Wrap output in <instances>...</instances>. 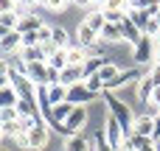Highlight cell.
<instances>
[{
  "label": "cell",
  "instance_id": "6da1fadb",
  "mask_svg": "<svg viewBox=\"0 0 160 151\" xmlns=\"http://www.w3.org/2000/svg\"><path fill=\"white\" fill-rule=\"evenodd\" d=\"M101 95H104V104L110 106V115H112V118L118 120V126L124 129V134H127V137L135 134V115H132V109H129L121 98H115L110 90H104Z\"/></svg>",
  "mask_w": 160,
  "mask_h": 151
},
{
  "label": "cell",
  "instance_id": "7a4b0ae2",
  "mask_svg": "<svg viewBox=\"0 0 160 151\" xmlns=\"http://www.w3.org/2000/svg\"><path fill=\"white\" fill-rule=\"evenodd\" d=\"M25 76L31 78V84H34V87L59 84V73H56L48 62H34V64H25Z\"/></svg>",
  "mask_w": 160,
  "mask_h": 151
},
{
  "label": "cell",
  "instance_id": "3957f363",
  "mask_svg": "<svg viewBox=\"0 0 160 151\" xmlns=\"http://www.w3.org/2000/svg\"><path fill=\"white\" fill-rule=\"evenodd\" d=\"M155 56H158V42H155V36L143 34V36L138 39V45H135L132 59H135L138 64H152V62H155Z\"/></svg>",
  "mask_w": 160,
  "mask_h": 151
},
{
  "label": "cell",
  "instance_id": "277c9868",
  "mask_svg": "<svg viewBox=\"0 0 160 151\" xmlns=\"http://www.w3.org/2000/svg\"><path fill=\"white\" fill-rule=\"evenodd\" d=\"M104 137H107V143H110L115 151H124V140H127V134H124V129L118 126V120H115L112 115H110L107 123H104Z\"/></svg>",
  "mask_w": 160,
  "mask_h": 151
},
{
  "label": "cell",
  "instance_id": "5b68a950",
  "mask_svg": "<svg viewBox=\"0 0 160 151\" xmlns=\"http://www.w3.org/2000/svg\"><path fill=\"white\" fill-rule=\"evenodd\" d=\"M82 81H84V64H68L59 73V84L62 87H73V84H82Z\"/></svg>",
  "mask_w": 160,
  "mask_h": 151
},
{
  "label": "cell",
  "instance_id": "8992f818",
  "mask_svg": "<svg viewBox=\"0 0 160 151\" xmlns=\"http://www.w3.org/2000/svg\"><path fill=\"white\" fill-rule=\"evenodd\" d=\"M96 95L84 87V81L82 84H73V87H68V104H73V106H84V104H90Z\"/></svg>",
  "mask_w": 160,
  "mask_h": 151
},
{
  "label": "cell",
  "instance_id": "52a82bcc",
  "mask_svg": "<svg viewBox=\"0 0 160 151\" xmlns=\"http://www.w3.org/2000/svg\"><path fill=\"white\" fill-rule=\"evenodd\" d=\"M84 123H87V109H84V106H73L70 118L65 120V132H68V137H70V134H79V129H84Z\"/></svg>",
  "mask_w": 160,
  "mask_h": 151
},
{
  "label": "cell",
  "instance_id": "ba28073f",
  "mask_svg": "<svg viewBox=\"0 0 160 151\" xmlns=\"http://www.w3.org/2000/svg\"><path fill=\"white\" fill-rule=\"evenodd\" d=\"M48 146V129H45V123L42 120H37V126L28 132V149L31 151H39Z\"/></svg>",
  "mask_w": 160,
  "mask_h": 151
},
{
  "label": "cell",
  "instance_id": "9c48e42d",
  "mask_svg": "<svg viewBox=\"0 0 160 151\" xmlns=\"http://www.w3.org/2000/svg\"><path fill=\"white\" fill-rule=\"evenodd\" d=\"M20 48H22V34L20 31H11V34L0 36V50L3 53H20Z\"/></svg>",
  "mask_w": 160,
  "mask_h": 151
},
{
  "label": "cell",
  "instance_id": "30bf717a",
  "mask_svg": "<svg viewBox=\"0 0 160 151\" xmlns=\"http://www.w3.org/2000/svg\"><path fill=\"white\" fill-rule=\"evenodd\" d=\"M127 17L132 20V25L141 31V34H146V28H149V22H152V17H158V14H152V11H127Z\"/></svg>",
  "mask_w": 160,
  "mask_h": 151
},
{
  "label": "cell",
  "instance_id": "8fae6325",
  "mask_svg": "<svg viewBox=\"0 0 160 151\" xmlns=\"http://www.w3.org/2000/svg\"><path fill=\"white\" fill-rule=\"evenodd\" d=\"M76 42H79V45H84V48L90 50V48H93V42H98V34H96L87 22H82V25L76 28Z\"/></svg>",
  "mask_w": 160,
  "mask_h": 151
},
{
  "label": "cell",
  "instance_id": "7c38bea8",
  "mask_svg": "<svg viewBox=\"0 0 160 151\" xmlns=\"http://www.w3.org/2000/svg\"><path fill=\"white\" fill-rule=\"evenodd\" d=\"M135 78H138V81L143 78V76H141L135 67H129V70H121V73L115 76V81H112L107 90H110V92H112V90H121V87H127V84H129V81H135Z\"/></svg>",
  "mask_w": 160,
  "mask_h": 151
},
{
  "label": "cell",
  "instance_id": "4fadbf2b",
  "mask_svg": "<svg viewBox=\"0 0 160 151\" xmlns=\"http://www.w3.org/2000/svg\"><path fill=\"white\" fill-rule=\"evenodd\" d=\"M152 132H155V115H138L135 118V134L152 140Z\"/></svg>",
  "mask_w": 160,
  "mask_h": 151
},
{
  "label": "cell",
  "instance_id": "5bb4252c",
  "mask_svg": "<svg viewBox=\"0 0 160 151\" xmlns=\"http://www.w3.org/2000/svg\"><path fill=\"white\" fill-rule=\"evenodd\" d=\"M39 28H42V20H39L37 14H22L20 22H17V31H20V34H34V31H39Z\"/></svg>",
  "mask_w": 160,
  "mask_h": 151
},
{
  "label": "cell",
  "instance_id": "9a60e30c",
  "mask_svg": "<svg viewBox=\"0 0 160 151\" xmlns=\"http://www.w3.org/2000/svg\"><path fill=\"white\" fill-rule=\"evenodd\" d=\"M20 62L22 64H34V62H48V59H45L42 48L37 45V48H20Z\"/></svg>",
  "mask_w": 160,
  "mask_h": 151
},
{
  "label": "cell",
  "instance_id": "2e32d148",
  "mask_svg": "<svg viewBox=\"0 0 160 151\" xmlns=\"http://www.w3.org/2000/svg\"><path fill=\"white\" fill-rule=\"evenodd\" d=\"M155 90H158V87H155V81H152V78H149V73H146V76L138 81V101L149 104V101H152V92H155Z\"/></svg>",
  "mask_w": 160,
  "mask_h": 151
},
{
  "label": "cell",
  "instance_id": "e0dca14e",
  "mask_svg": "<svg viewBox=\"0 0 160 151\" xmlns=\"http://www.w3.org/2000/svg\"><path fill=\"white\" fill-rule=\"evenodd\" d=\"M84 22H87L96 34H101V31H104V25H107V17H104V11H101V8H93V11L84 17Z\"/></svg>",
  "mask_w": 160,
  "mask_h": 151
},
{
  "label": "cell",
  "instance_id": "ac0fdd59",
  "mask_svg": "<svg viewBox=\"0 0 160 151\" xmlns=\"http://www.w3.org/2000/svg\"><path fill=\"white\" fill-rule=\"evenodd\" d=\"M121 39H124V34H121V25H115V22H107L104 31L98 34V42H121Z\"/></svg>",
  "mask_w": 160,
  "mask_h": 151
},
{
  "label": "cell",
  "instance_id": "d6986e66",
  "mask_svg": "<svg viewBox=\"0 0 160 151\" xmlns=\"http://www.w3.org/2000/svg\"><path fill=\"white\" fill-rule=\"evenodd\" d=\"M65 50H68V62H70V64H84V62H87V48H84V45L73 42V45L65 48Z\"/></svg>",
  "mask_w": 160,
  "mask_h": 151
},
{
  "label": "cell",
  "instance_id": "ffe728a7",
  "mask_svg": "<svg viewBox=\"0 0 160 151\" xmlns=\"http://www.w3.org/2000/svg\"><path fill=\"white\" fill-rule=\"evenodd\" d=\"M65 151H90V140L84 134H70L65 137Z\"/></svg>",
  "mask_w": 160,
  "mask_h": 151
},
{
  "label": "cell",
  "instance_id": "44dd1931",
  "mask_svg": "<svg viewBox=\"0 0 160 151\" xmlns=\"http://www.w3.org/2000/svg\"><path fill=\"white\" fill-rule=\"evenodd\" d=\"M121 34H124V42H132V45H138V39L143 36V34H141V31L132 25V20H129V17L121 22Z\"/></svg>",
  "mask_w": 160,
  "mask_h": 151
},
{
  "label": "cell",
  "instance_id": "7402d4cb",
  "mask_svg": "<svg viewBox=\"0 0 160 151\" xmlns=\"http://www.w3.org/2000/svg\"><path fill=\"white\" fill-rule=\"evenodd\" d=\"M48 101H51V106L68 101V87H62V84H48Z\"/></svg>",
  "mask_w": 160,
  "mask_h": 151
},
{
  "label": "cell",
  "instance_id": "603a6c76",
  "mask_svg": "<svg viewBox=\"0 0 160 151\" xmlns=\"http://www.w3.org/2000/svg\"><path fill=\"white\" fill-rule=\"evenodd\" d=\"M118 73H121V67H115L112 62H107V64H104V67L98 70V78L104 81V90H107V87H110V84L115 81V76H118Z\"/></svg>",
  "mask_w": 160,
  "mask_h": 151
},
{
  "label": "cell",
  "instance_id": "cb8c5ba5",
  "mask_svg": "<svg viewBox=\"0 0 160 151\" xmlns=\"http://www.w3.org/2000/svg\"><path fill=\"white\" fill-rule=\"evenodd\" d=\"M17 22H20V17H17L14 11H8V14H0V36H3V34H11V31H17Z\"/></svg>",
  "mask_w": 160,
  "mask_h": 151
},
{
  "label": "cell",
  "instance_id": "d4e9b609",
  "mask_svg": "<svg viewBox=\"0 0 160 151\" xmlns=\"http://www.w3.org/2000/svg\"><path fill=\"white\" fill-rule=\"evenodd\" d=\"M152 140L149 137H141V134H129L127 140H124V151H141V149H146Z\"/></svg>",
  "mask_w": 160,
  "mask_h": 151
},
{
  "label": "cell",
  "instance_id": "484cf974",
  "mask_svg": "<svg viewBox=\"0 0 160 151\" xmlns=\"http://www.w3.org/2000/svg\"><path fill=\"white\" fill-rule=\"evenodd\" d=\"M48 64H51V67H53L56 73H62V70H65V67L70 64V62H68V50H65V48H59V50H56V53H53V56L48 59Z\"/></svg>",
  "mask_w": 160,
  "mask_h": 151
},
{
  "label": "cell",
  "instance_id": "4316f807",
  "mask_svg": "<svg viewBox=\"0 0 160 151\" xmlns=\"http://www.w3.org/2000/svg\"><path fill=\"white\" fill-rule=\"evenodd\" d=\"M104 64H107V59H104V56H98V53H96V56H87V62H84V78H87V76H93V73H98Z\"/></svg>",
  "mask_w": 160,
  "mask_h": 151
},
{
  "label": "cell",
  "instance_id": "83f0119b",
  "mask_svg": "<svg viewBox=\"0 0 160 151\" xmlns=\"http://www.w3.org/2000/svg\"><path fill=\"white\" fill-rule=\"evenodd\" d=\"M17 98H20V95H17V90H14L11 84H8V87H3V90H0V109L14 106V104H17Z\"/></svg>",
  "mask_w": 160,
  "mask_h": 151
},
{
  "label": "cell",
  "instance_id": "f1b7e54d",
  "mask_svg": "<svg viewBox=\"0 0 160 151\" xmlns=\"http://www.w3.org/2000/svg\"><path fill=\"white\" fill-rule=\"evenodd\" d=\"M84 87H87V90H90L93 95H101V92H104V81L98 78V73L87 76V78H84Z\"/></svg>",
  "mask_w": 160,
  "mask_h": 151
},
{
  "label": "cell",
  "instance_id": "f546056e",
  "mask_svg": "<svg viewBox=\"0 0 160 151\" xmlns=\"http://www.w3.org/2000/svg\"><path fill=\"white\" fill-rule=\"evenodd\" d=\"M53 45H56V48H70V45H73V39L68 36V31H65V28H53Z\"/></svg>",
  "mask_w": 160,
  "mask_h": 151
},
{
  "label": "cell",
  "instance_id": "4dcf8cb0",
  "mask_svg": "<svg viewBox=\"0 0 160 151\" xmlns=\"http://www.w3.org/2000/svg\"><path fill=\"white\" fill-rule=\"evenodd\" d=\"M101 11H121V14H127L129 11V0H107L101 6Z\"/></svg>",
  "mask_w": 160,
  "mask_h": 151
},
{
  "label": "cell",
  "instance_id": "1f68e13d",
  "mask_svg": "<svg viewBox=\"0 0 160 151\" xmlns=\"http://www.w3.org/2000/svg\"><path fill=\"white\" fill-rule=\"evenodd\" d=\"M20 115H17V109L14 106H8V109H0V126H6V123H11V120H17Z\"/></svg>",
  "mask_w": 160,
  "mask_h": 151
},
{
  "label": "cell",
  "instance_id": "d6a6232c",
  "mask_svg": "<svg viewBox=\"0 0 160 151\" xmlns=\"http://www.w3.org/2000/svg\"><path fill=\"white\" fill-rule=\"evenodd\" d=\"M96 151H115V149L107 143V137H104V134H96Z\"/></svg>",
  "mask_w": 160,
  "mask_h": 151
},
{
  "label": "cell",
  "instance_id": "836d02e7",
  "mask_svg": "<svg viewBox=\"0 0 160 151\" xmlns=\"http://www.w3.org/2000/svg\"><path fill=\"white\" fill-rule=\"evenodd\" d=\"M42 3H45L51 11H62V8L68 6V0H42Z\"/></svg>",
  "mask_w": 160,
  "mask_h": 151
},
{
  "label": "cell",
  "instance_id": "e575fe53",
  "mask_svg": "<svg viewBox=\"0 0 160 151\" xmlns=\"http://www.w3.org/2000/svg\"><path fill=\"white\" fill-rule=\"evenodd\" d=\"M8 11H17V0H0V14H8Z\"/></svg>",
  "mask_w": 160,
  "mask_h": 151
},
{
  "label": "cell",
  "instance_id": "d590c367",
  "mask_svg": "<svg viewBox=\"0 0 160 151\" xmlns=\"http://www.w3.org/2000/svg\"><path fill=\"white\" fill-rule=\"evenodd\" d=\"M149 78L155 81V87H160V64H152V70H149Z\"/></svg>",
  "mask_w": 160,
  "mask_h": 151
},
{
  "label": "cell",
  "instance_id": "8d00e7d4",
  "mask_svg": "<svg viewBox=\"0 0 160 151\" xmlns=\"http://www.w3.org/2000/svg\"><path fill=\"white\" fill-rule=\"evenodd\" d=\"M0 76H3V78H8V76H11V64H8V62H3V59H0Z\"/></svg>",
  "mask_w": 160,
  "mask_h": 151
},
{
  "label": "cell",
  "instance_id": "74e56055",
  "mask_svg": "<svg viewBox=\"0 0 160 151\" xmlns=\"http://www.w3.org/2000/svg\"><path fill=\"white\" fill-rule=\"evenodd\" d=\"M155 140H160V112L155 115V132H152V143Z\"/></svg>",
  "mask_w": 160,
  "mask_h": 151
},
{
  "label": "cell",
  "instance_id": "f35d334b",
  "mask_svg": "<svg viewBox=\"0 0 160 151\" xmlns=\"http://www.w3.org/2000/svg\"><path fill=\"white\" fill-rule=\"evenodd\" d=\"M149 104H152V106H158V109H160V87L155 90V92H152V101H149Z\"/></svg>",
  "mask_w": 160,
  "mask_h": 151
},
{
  "label": "cell",
  "instance_id": "ab89813d",
  "mask_svg": "<svg viewBox=\"0 0 160 151\" xmlns=\"http://www.w3.org/2000/svg\"><path fill=\"white\" fill-rule=\"evenodd\" d=\"M73 3H76V6H84V8H90V6H93V0H73Z\"/></svg>",
  "mask_w": 160,
  "mask_h": 151
},
{
  "label": "cell",
  "instance_id": "60d3db41",
  "mask_svg": "<svg viewBox=\"0 0 160 151\" xmlns=\"http://www.w3.org/2000/svg\"><path fill=\"white\" fill-rule=\"evenodd\" d=\"M8 84H11V81H8V78H3V76H0V90H3V87H8Z\"/></svg>",
  "mask_w": 160,
  "mask_h": 151
},
{
  "label": "cell",
  "instance_id": "b9f144b4",
  "mask_svg": "<svg viewBox=\"0 0 160 151\" xmlns=\"http://www.w3.org/2000/svg\"><path fill=\"white\" fill-rule=\"evenodd\" d=\"M141 151H158V149H155V143H149L146 149H141Z\"/></svg>",
  "mask_w": 160,
  "mask_h": 151
},
{
  "label": "cell",
  "instance_id": "7bdbcfd3",
  "mask_svg": "<svg viewBox=\"0 0 160 151\" xmlns=\"http://www.w3.org/2000/svg\"><path fill=\"white\" fill-rule=\"evenodd\" d=\"M104 3H107V0H93V6H104Z\"/></svg>",
  "mask_w": 160,
  "mask_h": 151
},
{
  "label": "cell",
  "instance_id": "ee69618b",
  "mask_svg": "<svg viewBox=\"0 0 160 151\" xmlns=\"http://www.w3.org/2000/svg\"><path fill=\"white\" fill-rule=\"evenodd\" d=\"M155 42H158V45H160V31H158V36H155Z\"/></svg>",
  "mask_w": 160,
  "mask_h": 151
},
{
  "label": "cell",
  "instance_id": "f6af8a7d",
  "mask_svg": "<svg viewBox=\"0 0 160 151\" xmlns=\"http://www.w3.org/2000/svg\"><path fill=\"white\" fill-rule=\"evenodd\" d=\"M3 137H6V134H3V126H0V140H3Z\"/></svg>",
  "mask_w": 160,
  "mask_h": 151
},
{
  "label": "cell",
  "instance_id": "bcb514c9",
  "mask_svg": "<svg viewBox=\"0 0 160 151\" xmlns=\"http://www.w3.org/2000/svg\"><path fill=\"white\" fill-rule=\"evenodd\" d=\"M158 3H160V0H158Z\"/></svg>",
  "mask_w": 160,
  "mask_h": 151
}]
</instances>
